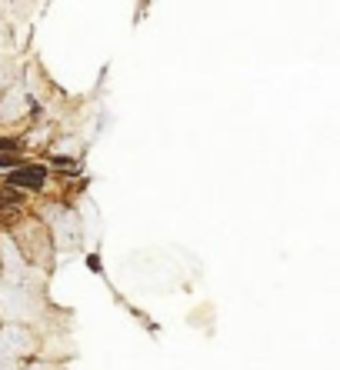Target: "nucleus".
Returning a JSON list of instances; mask_svg holds the SVG:
<instances>
[{"instance_id": "nucleus-1", "label": "nucleus", "mask_w": 340, "mask_h": 370, "mask_svg": "<svg viewBox=\"0 0 340 370\" xmlns=\"http://www.w3.org/2000/svg\"><path fill=\"white\" fill-rule=\"evenodd\" d=\"M43 170L40 167H23L20 164L17 170H10V177H7V184L10 187H23V190H40L43 187Z\"/></svg>"}, {"instance_id": "nucleus-2", "label": "nucleus", "mask_w": 340, "mask_h": 370, "mask_svg": "<svg viewBox=\"0 0 340 370\" xmlns=\"http://www.w3.org/2000/svg\"><path fill=\"white\" fill-rule=\"evenodd\" d=\"M0 150H17V144L14 140H0Z\"/></svg>"}]
</instances>
